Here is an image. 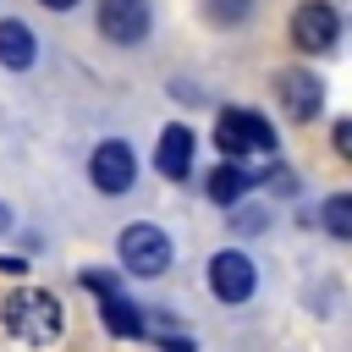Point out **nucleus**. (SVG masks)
Listing matches in <instances>:
<instances>
[{
  "instance_id": "nucleus-1",
  "label": "nucleus",
  "mask_w": 352,
  "mask_h": 352,
  "mask_svg": "<svg viewBox=\"0 0 352 352\" xmlns=\"http://www.w3.org/2000/svg\"><path fill=\"white\" fill-rule=\"evenodd\" d=\"M0 319H6V330H11L16 341H28V346L55 341V336H60V324H66V314H60V297H55V292H11V297L0 302Z\"/></svg>"
},
{
  "instance_id": "nucleus-2",
  "label": "nucleus",
  "mask_w": 352,
  "mask_h": 352,
  "mask_svg": "<svg viewBox=\"0 0 352 352\" xmlns=\"http://www.w3.org/2000/svg\"><path fill=\"white\" fill-rule=\"evenodd\" d=\"M214 148L220 154H270L275 148V132H270V121L258 116V110H220L214 116Z\"/></svg>"
},
{
  "instance_id": "nucleus-3",
  "label": "nucleus",
  "mask_w": 352,
  "mask_h": 352,
  "mask_svg": "<svg viewBox=\"0 0 352 352\" xmlns=\"http://www.w3.org/2000/svg\"><path fill=\"white\" fill-rule=\"evenodd\" d=\"M82 286L99 297V319H104V330H110V336L132 341V336H143V330H148V319L138 314V302H126V292H121V280H116V275H104V270H82Z\"/></svg>"
},
{
  "instance_id": "nucleus-4",
  "label": "nucleus",
  "mask_w": 352,
  "mask_h": 352,
  "mask_svg": "<svg viewBox=\"0 0 352 352\" xmlns=\"http://www.w3.org/2000/svg\"><path fill=\"white\" fill-rule=\"evenodd\" d=\"M116 248H121V270H126V275L154 280V275L170 270V236H165L160 226H126Z\"/></svg>"
},
{
  "instance_id": "nucleus-5",
  "label": "nucleus",
  "mask_w": 352,
  "mask_h": 352,
  "mask_svg": "<svg viewBox=\"0 0 352 352\" xmlns=\"http://www.w3.org/2000/svg\"><path fill=\"white\" fill-rule=\"evenodd\" d=\"M209 292H214L220 302H248V297L258 292V264H253L242 248H220V253L209 258Z\"/></svg>"
},
{
  "instance_id": "nucleus-6",
  "label": "nucleus",
  "mask_w": 352,
  "mask_h": 352,
  "mask_svg": "<svg viewBox=\"0 0 352 352\" xmlns=\"http://www.w3.org/2000/svg\"><path fill=\"white\" fill-rule=\"evenodd\" d=\"M336 38H341V16H336L330 0H302L292 11V44L297 50L324 55V50H336Z\"/></svg>"
},
{
  "instance_id": "nucleus-7",
  "label": "nucleus",
  "mask_w": 352,
  "mask_h": 352,
  "mask_svg": "<svg viewBox=\"0 0 352 352\" xmlns=\"http://www.w3.org/2000/svg\"><path fill=\"white\" fill-rule=\"evenodd\" d=\"M88 176H94L99 192H126V187L138 182V154H132V143L104 138V143L94 148V160H88Z\"/></svg>"
},
{
  "instance_id": "nucleus-8",
  "label": "nucleus",
  "mask_w": 352,
  "mask_h": 352,
  "mask_svg": "<svg viewBox=\"0 0 352 352\" xmlns=\"http://www.w3.org/2000/svg\"><path fill=\"white\" fill-rule=\"evenodd\" d=\"M148 22V0H99V33L110 44H143Z\"/></svg>"
},
{
  "instance_id": "nucleus-9",
  "label": "nucleus",
  "mask_w": 352,
  "mask_h": 352,
  "mask_svg": "<svg viewBox=\"0 0 352 352\" xmlns=\"http://www.w3.org/2000/svg\"><path fill=\"white\" fill-rule=\"evenodd\" d=\"M280 104L292 121H314L319 104H324V82L308 77V72H280Z\"/></svg>"
},
{
  "instance_id": "nucleus-10",
  "label": "nucleus",
  "mask_w": 352,
  "mask_h": 352,
  "mask_svg": "<svg viewBox=\"0 0 352 352\" xmlns=\"http://www.w3.org/2000/svg\"><path fill=\"white\" fill-rule=\"evenodd\" d=\"M154 165H160V176H170V182H182L187 176V165H192V126H165L160 132V148H154Z\"/></svg>"
},
{
  "instance_id": "nucleus-11",
  "label": "nucleus",
  "mask_w": 352,
  "mask_h": 352,
  "mask_svg": "<svg viewBox=\"0 0 352 352\" xmlns=\"http://www.w3.org/2000/svg\"><path fill=\"white\" fill-rule=\"evenodd\" d=\"M33 60H38L33 28H28V22H0V66H11V72H28Z\"/></svg>"
},
{
  "instance_id": "nucleus-12",
  "label": "nucleus",
  "mask_w": 352,
  "mask_h": 352,
  "mask_svg": "<svg viewBox=\"0 0 352 352\" xmlns=\"http://www.w3.org/2000/svg\"><path fill=\"white\" fill-rule=\"evenodd\" d=\"M204 187H209V198H214V204H236V198L253 187V176H248L236 160H220V165L209 170V182H204Z\"/></svg>"
},
{
  "instance_id": "nucleus-13",
  "label": "nucleus",
  "mask_w": 352,
  "mask_h": 352,
  "mask_svg": "<svg viewBox=\"0 0 352 352\" xmlns=\"http://www.w3.org/2000/svg\"><path fill=\"white\" fill-rule=\"evenodd\" d=\"M324 231L341 236V242L352 236V198H346V192H336V198L324 204Z\"/></svg>"
},
{
  "instance_id": "nucleus-14",
  "label": "nucleus",
  "mask_w": 352,
  "mask_h": 352,
  "mask_svg": "<svg viewBox=\"0 0 352 352\" xmlns=\"http://www.w3.org/2000/svg\"><path fill=\"white\" fill-rule=\"evenodd\" d=\"M204 11H209V22L231 28V22H242V16L253 11V0H204Z\"/></svg>"
},
{
  "instance_id": "nucleus-15",
  "label": "nucleus",
  "mask_w": 352,
  "mask_h": 352,
  "mask_svg": "<svg viewBox=\"0 0 352 352\" xmlns=\"http://www.w3.org/2000/svg\"><path fill=\"white\" fill-rule=\"evenodd\" d=\"M160 352H192V336H176V330H165V336H160Z\"/></svg>"
},
{
  "instance_id": "nucleus-16",
  "label": "nucleus",
  "mask_w": 352,
  "mask_h": 352,
  "mask_svg": "<svg viewBox=\"0 0 352 352\" xmlns=\"http://www.w3.org/2000/svg\"><path fill=\"white\" fill-rule=\"evenodd\" d=\"M231 226H236V231H264V214H258V209H242Z\"/></svg>"
},
{
  "instance_id": "nucleus-17",
  "label": "nucleus",
  "mask_w": 352,
  "mask_h": 352,
  "mask_svg": "<svg viewBox=\"0 0 352 352\" xmlns=\"http://www.w3.org/2000/svg\"><path fill=\"white\" fill-rule=\"evenodd\" d=\"M336 148L352 154V121H336Z\"/></svg>"
},
{
  "instance_id": "nucleus-18",
  "label": "nucleus",
  "mask_w": 352,
  "mask_h": 352,
  "mask_svg": "<svg viewBox=\"0 0 352 352\" xmlns=\"http://www.w3.org/2000/svg\"><path fill=\"white\" fill-rule=\"evenodd\" d=\"M0 270H11V275H22L28 264H22V258H0Z\"/></svg>"
},
{
  "instance_id": "nucleus-19",
  "label": "nucleus",
  "mask_w": 352,
  "mask_h": 352,
  "mask_svg": "<svg viewBox=\"0 0 352 352\" xmlns=\"http://www.w3.org/2000/svg\"><path fill=\"white\" fill-rule=\"evenodd\" d=\"M38 6H50V11H72L77 0H38Z\"/></svg>"
},
{
  "instance_id": "nucleus-20",
  "label": "nucleus",
  "mask_w": 352,
  "mask_h": 352,
  "mask_svg": "<svg viewBox=\"0 0 352 352\" xmlns=\"http://www.w3.org/2000/svg\"><path fill=\"white\" fill-rule=\"evenodd\" d=\"M0 231H11V209L6 204H0Z\"/></svg>"
}]
</instances>
